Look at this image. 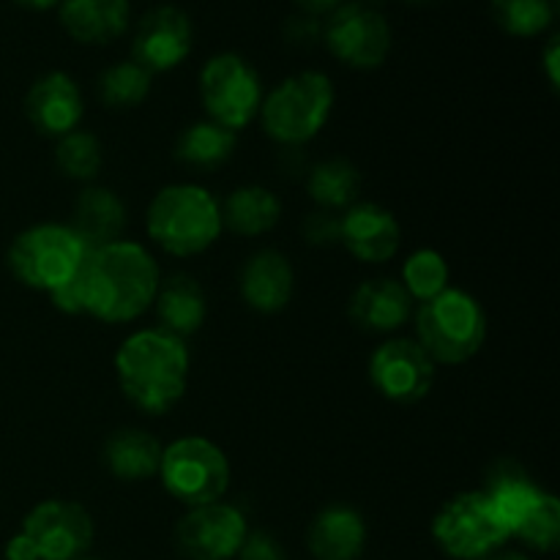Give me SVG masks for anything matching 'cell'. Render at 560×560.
<instances>
[{"instance_id": "obj_33", "label": "cell", "mask_w": 560, "mask_h": 560, "mask_svg": "<svg viewBox=\"0 0 560 560\" xmlns=\"http://www.w3.org/2000/svg\"><path fill=\"white\" fill-rule=\"evenodd\" d=\"M339 224L342 217H337L334 211H317L306 219L304 235L312 246H328L339 241Z\"/></svg>"}, {"instance_id": "obj_29", "label": "cell", "mask_w": 560, "mask_h": 560, "mask_svg": "<svg viewBox=\"0 0 560 560\" xmlns=\"http://www.w3.org/2000/svg\"><path fill=\"white\" fill-rule=\"evenodd\" d=\"M492 16H495L498 27L506 31L509 36L530 38L539 36L550 27L552 0H490Z\"/></svg>"}, {"instance_id": "obj_39", "label": "cell", "mask_w": 560, "mask_h": 560, "mask_svg": "<svg viewBox=\"0 0 560 560\" xmlns=\"http://www.w3.org/2000/svg\"><path fill=\"white\" fill-rule=\"evenodd\" d=\"M485 560H530L525 552H517V550H498L492 552V556H487Z\"/></svg>"}, {"instance_id": "obj_25", "label": "cell", "mask_w": 560, "mask_h": 560, "mask_svg": "<svg viewBox=\"0 0 560 560\" xmlns=\"http://www.w3.org/2000/svg\"><path fill=\"white\" fill-rule=\"evenodd\" d=\"M235 151V131L213 124V120H200L189 126L175 142V159L186 167L211 170L228 162Z\"/></svg>"}, {"instance_id": "obj_26", "label": "cell", "mask_w": 560, "mask_h": 560, "mask_svg": "<svg viewBox=\"0 0 560 560\" xmlns=\"http://www.w3.org/2000/svg\"><path fill=\"white\" fill-rule=\"evenodd\" d=\"M310 197L323 211L355 206L361 191V173L348 159H326L310 175Z\"/></svg>"}, {"instance_id": "obj_21", "label": "cell", "mask_w": 560, "mask_h": 560, "mask_svg": "<svg viewBox=\"0 0 560 560\" xmlns=\"http://www.w3.org/2000/svg\"><path fill=\"white\" fill-rule=\"evenodd\" d=\"M129 0H60V25L80 44H109L129 27Z\"/></svg>"}, {"instance_id": "obj_38", "label": "cell", "mask_w": 560, "mask_h": 560, "mask_svg": "<svg viewBox=\"0 0 560 560\" xmlns=\"http://www.w3.org/2000/svg\"><path fill=\"white\" fill-rule=\"evenodd\" d=\"M20 5H25V9H33V11H47L52 9V5H58L60 0H16Z\"/></svg>"}, {"instance_id": "obj_37", "label": "cell", "mask_w": 560, "mask_h": 560, "mask_svg": "<svg viewBox=\"0 0 560 560\" xmlns=\"http://www.w3.org/2000/svg\"><path fill=\"white\" fill-rule=\"evenodd\" d=\"M295 3H299L306 14L315 16V14H328V11H334L337 5H342V0H295Z\"/></svg>"}, {"instance_id": "obj_10", "label": "cell", "mask_w": 560, "mask_h": 560, "mask_svg": "<svg viewBox=\"0 0 560 560\" xmlns=\"http://www.w3.org/2000/svg\"><path fill=\"white\" fill-rule=\"evenodd\" d=\"M334 58L353 69H377L392 49V27L381 11L364 3H345L331 11L323 31Z\"/></svg>"}, {"instance_id": "obj_2", "label": "cell", "mask_w": 560, "mask_h": 560, "mask_svg": "<svg viewBox=\"0 0 560 560\" xmlns=\"http://www.w3.org/2000/svg\"><path fill=\"white\" fill-rule=\"evenodd\" d=\"M115 375L124 397L148 416H162L180 402L189 381V350L184 339L142 328L129 334L115 353Z\"/></svg>"}, {"instance_id": "obj_13", "label": "cell", "mask_w": 560, "mask_h": 560, "mask_svg": "<svg viewBox=\"0 0 560 560\" xmlns=\"http://www.w3.org/2000/svg\"><path fill=\"white\" fill-rule=\"evenodd\" d=\"M22 534L33 541L38 560H77L91 550L93 520L80 503L44 501L22 520Z\"/></svg>"}, {"instance_id": "obj_19", "label": "cell", "mask_w": 560, "mask_h": 560, "mask_svg": "<svg viewBox=\"0 0 560 560\" xmlns=\"http://www.w3.org/2000/svg\"><path fill=\"white\" fill-rule=\"evenodd\" d=\"M306 547L315 560H359L366 547L364 517L350 506H326L312 520Z\"/></svg>"}, {"instance_id": "obj_23", "label": "cell", "mask_w": 560, "mask_h": 560, "mask_svg": "<svg viewBox=\"0 0 560 560\" xmlns=\"http://www.w3.org/2000/svg\"><path fill=\"white\" fill-rule=\"evenodd\" d=\"M102 457L118 481H148L159 474L162 446L145 430H118L107 438Z\"/></svg>"}, {"instance_id": "obj_31", "label": "cell", "mask_w": 560, "mask_h": 560, "mask_svg": "<svg viewBox=\"0 0 560 560\" xmlns=\"http://www.w3.org/2000/svg\"><path fill=\"white\" fill-rule=\"evenodd\" d=\"M523 545H528L536 552H556L560 547V501L550 492H545L534 512L523 520L517 530H514Z\"/></svg>"}, {"instance_id": "obj_28", "label": "cell", "mask_w": 560, "mask_h": 560, "mask_svg": "<svg viewBox=\"0 0 560 560\" xmlns=\"http://www.w3.org/2000/svg\"><path fill=\"white\" fill-rule=\"evenodd\" d=\"M405 293L410 301H424L435 299L443 290H448V262L441 252L435 249H419L405 260L402 266V282Z\"/></svg>"}, {"instance_id": "obj_41", "label": "cell", "mask_w": 560, "mask_h": 560, "mask_svg": "<svg viewBox=\"0 0 560 560\" xmlns=\"http://www.w3.org/2000/svg\"><path fill=\"white\" fill-rule=\"evenodd\" d=\"M77 560H102V558H77Z\"/></svg>"}, {"instance_id": "obj_9", "label": "cell", "mask_w": 560, "mask_h": 560, "mask_svg": "<svg viewBox=\"0 0 560 560\" xmlns=\"http://www.w3.org/2000/svg\"><path fill=\"white\" fill-rule=\"evenodd\" d=\"M200 98L213 124L241 131L260 113V77L241 55L222 52L202 66Z\"/></svg>"}, {"instance_id": "obj_5", "label": "cell", "mask_w": 560, "mask_h": 560, "mask_svg": "<svg viewBox=\"0 0 560 560\" xmlns=\"http://www.w3.org/2000/svg\"><path fill=\"white\" fill-rule=\"evenodd\" d=\"M88 246L77 238L69 224H33L22 230L9 246V268L25 288L49 293L77 277Z\"/></svg>"}, {"instance_id": "obj_1", "label": "cell", "mask_w": 560, "mask_h": 560, "mask_svg": "<svg viewBox=\"0 0 560 560\" xmlns=\"http://www.w3.org/2000/svg\"><path fill=\"white\" fill-rule=\"evenodd\" d=\"M80 279L82 315L102 323H131L145 315L162 282L153 255L135 241L88 249Z\"/></svg>"}, {"instance_id": "obj_8", "label": "cell", "mask_w": 560, "mask_h": 560, "mask_svg": "<svg viewBox=\"0 0 560 560\" xmlns=\"http://www.w3.org/2000/svg\"><path fill=\"white\" fill-rule=\"evenodd\" d=\"M432 539L454 560H485L512 536L481 490L459 492L432 520Z\"/></svg>"}, {"instance_id": "obj_12", "label": "cell", "mask_w": 560, "mask_h": 560, "mask_svg": "<svg viewBox=\"0 0 560 560\" xmlns=\"http://www.w3.org/2000/svg\"><path fill=\"white\" fill-rule=\"evenodd\" d=\"M370 381L397 405H416L435 386V361L416 339H388L372 353Z\"/></svg>"}, {"instance_id": "obj_36", "label": "cell", "mask_w": 560, "mask_h": 560, "mask_svg": "<svg viewBox=\"0 0 560 560\" xmlns=\"http://www.w3.org/2000/svg\"><path fill=\"white\" fill-rule=\"evenodd\" d=\"M545 71L552 91H558V82H560V38L558 36H552L545 47Z\"/></svg>"}, {"instance_id": "obj_17", "label": "cell", "mask_w": 560, "mask_h": 560, "mask_svg": "<svg viewBox=\"0 0 560 560\" xmlns=\"http://www.w3.org/2000/svg\"><path fill=\"white\" fill-rule=\"evenodd\" d=\"M293 266L282 252L262 249L241 268V299L260 315H277L293 299Z\"/></svg>"}, {"instance_id": "obj_15", "label": "cell", "mask_w": 560, "mask_h": 560, "mask_svg": "<svg viewBox=\"0 0 560 560\" xmlns=\"http://www.w3.org/2000/svg\"><path fill=\"white\" fill-rule=\"evenodd\" d=\"M82 93L66 71H49L31 85L25 96V115L36 131L47 137H63L80 126Z\"/></svg>"}, {"instance_id": "obj_35", "label": "cell", "mask_w": 560, "mask_h": 560, "mask_svg": "<svg viewBox=\"0 0 560 560\" xmlns=\"http://www.w3.org/2000/svg\"><path fill=\"white\" fill-rule=\"evenodd\" d=\"M3 558L5 560H38V552H36V547H33V541L20 530V534L11 536V539L5 541Z\"/></svg>"}, {"instance_id": "obj_40", "label": "cell", "mask_w": 560, "mask_h": 560, "mask_svg": "<svg viewBox=\"0 0 560 560\" xmlns=\"http://www.w3.org/2000/svg\"><path fill=\"white\" fill-rule=\"evenodd\" d=\"M408 3H430V0H408Z\"/></svg>"}, {"instance_id": "obj_32", "label": "cell", "mask_w": 560, "mask_h": 560, "mask_svg": "<svg viewBox=\"0 0 560 560\" xmlns=\"http://www.w3.org/2000/svg\"><path fill=\"white\" fill-rule=\"evenodd\" d=\"M238 560H288L284 547L266 530H249L238 550Z\"/></svg>"}, {"instance_id": "obj_7", "label": "cell", "mask_w": 560, "mask_h": 560, "mask_svg": "<svg viewBox=\"0 0 560 560\" xmlns=\"http://www.w3.org/2000/svg\"><path fill=\"white\" fill-rule=\"evenodd\" d=\"M156 476L175 501L195 509L222 501L230 487V463L217 443L189 435L162 448Z\"/></svg>"}, {"instance_id": "obj_24", "label": "cell", "mask_w": 560, "mask_h": 560, "mask_svg": "<svg viewBox=\"0 0 560 560\" xmlns=\"http://www.w3.org/2000/svg\"><path fill=\"white\" fill-rule=\"evenodd\" d=\"M282 217V202L266 186H241L224 200L222 228L238 235H262L277 228Z\"/></svg>"}, {"instance_id": "obj_16", "label": "cell", "mask_w": 560, "mask_h": 560, "mask_svg": "<svg viewBox=\"0 0 560 560\" xmlns=\"http://www.w3.org/2000/svg\"><path fill=\"white\" fill-rule=\"evenodd\" d=\"M399 224L392 211L375 202H355L339 224V241L361 262H386L399 249Z\"/></svg>"}, {"instance_id": "obj_11", "label": "cell", "mask_w": 560, "mask_h": 560, "mask_svg": "<svg viewBox=\"0 0 560 560\" xmlns=\"http://www.w3.org/2000/svg\"><path fill=\"white\" fill-rule=\"evenodd\" d=\"M249 525L241 509L230 503L195 506L175 525V547L189 560H233L244 545Z\"/></svg>"}, {"instance_id": "obj_30", "label": "cell", "mask_w": 560, "mask_h": 560, "mask_svg": "<svg viewBox=\"0 0 560 560\" xmlns=\"http://www.w3.org/2000/svg\"><path fill=\"white\" fill-rule=\"evenodd\" d=\"M55 162L60 173L71 180H93L102 170V145L88 131H69L58 140L55 148Z\"/></svg>"}, {"instance_id": "obj_27", "label": "cell", "mask_w": 560, "mask_h": 560, "mask_svg": "<svg viewBox=\"0 0 560 560\" xmlns=\"http://www.w3.org/2000/svg\"><path fill=\"white\" fill-rule=\"evenodd\" d=\"M151 71L142 69L135 60H120V63L104 69L98 77V98L109 109H131L145 102L148 93H151Z\"/></svg>"}, {"instance_id": "obj_3", "label": "cell", "mask_w": 560, "mask_h": 560, "mask_svg": "<svg viewBox=\"0 0 560 560\" xmlns=\"http://www.w3.org/2000/svg\"><path fill=\"white\" fill-rule=\"evenodd\" d=\"M148 235L167 255L191 257L217 244L222 233V208L197 184L164 186L148 206Z\"/></svg>"}, {"instance_id": "obj_34", "label": "cell", "mask_w": 560, "mask_h": 560, "mask_svg": "<svg viewBox=\"0 0 560 560\" xmlns=\"http://www.w3.org/2000/svg\"><path fill=\"white\" fill-rule=\"evenodd\" d=\"M320 36V27L312 16H293L288 22V38L293 44H304V42H315Z\"/></svg>"}, {"instance_id": "obj_4", "label": "cell", "mask_w": 560, "mask_h": 560, "mask_svg": "<svg viewBox=\"0 0 560 560\" xmlns=\"http://www.w3.org/2000/svg\"><path fill=\"white\" fill-rule=\"evenodd\" d=\"M416 342L435 364H465L487 339V315L465 290H443L416 312Z\"/></svg>"}, {"instance_id": "obj_20", "label": "cell", "mask_w": 560, "mask_h": 560, "mask_svg": "<svg viewBox=\"0 0 560 560\" xmlns=\"http://www.w3.org/2000/svg\"><path fill=\"white\" fill-rule=\"evenodd\" d=\"M71 230L88 249H102V246L120 241L126 228V206L113 189L91 186L82 191L71 211Z\"/></svg>"}, {"instance_id": "obj_6", "label": "cell", "mask_w": 560, "mask_h": 560, "mask_svg": "<svg viewBox=\"0 0 560 560\" xmlns=\"http://www.w3.org/2000/svg\"><path fill=\"white\" fill-rule=\"evenodd\" d=\"M334 107V85L320 71L288 77L260 104L262 129L282 145H304L320 135Z\"/></svg>"}, {"instance_id": "obj_14", "label": "cell", "mask_w": 560, "mask_h": 560, "mask_svg": "<svg viewBox=\"0 0 560 560\" xmlns=\"http://www.w3.org/2000/svg\"><path fill=\"white\" fill-rule=\"evenodd\" d=\"M191 49V22L178 5H156L140 20L135 33V63L156 71H170L184 63Z\"/></svg>"}, {"instance_id": "obj_22", "label": "cell", "mask_w": 560, "mask_h": 560, "mask_svg": "<svg viewBox=\"0 0 560 560\" xmlns=\"http://www.w3.org/2000/svg\"><path fill=\"white\" fill-rule=\"evenodd\" d=\"M153 304H156L162 331L173 334L178 339L200 331L208 315L206 293H202L195 279L184 277V273H175L167 282H159Z\"/></svg>"}, {"instance_id": "obj_18", "label": "cell", "mask_w": 560, "mask_h": 560, "mask_svg": "<svg viewBox=\"0 0 560 560\" xmlns=\"http://www.w3.org/2000/svg\"><path fill=\"white\" fill-rule=\"evenodd\" d=\"M410 295L394 279H370L359 284L350 299L348 315L355 328L372 334L397 331L410 317Z\"/></svg>"}]
</instances>
